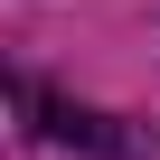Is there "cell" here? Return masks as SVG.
<instances>
[]
</instances>
